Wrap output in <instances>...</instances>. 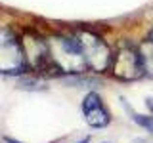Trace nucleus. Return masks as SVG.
Here are the masks:
<instances>
[{"label": "nucleus", "instance_id": "f257e3e1", "mask_svg": "<svg viewBox=\"0 0 153 143\" xmlns=\"http://www.w3.org/2000/svg\"><path fill=\"white\" fill-rule=\"evenodd\" d=\"M54 74H82L88 71L80 44L73 35H57L48 40Z\"/></svg>", "mask_w": 153, "mask_h": 143}, {"label": "nucleus", "instance_id": "20e7f679", "mask_svg": "<svg viewBox=\"0 0 153 143\" xmlns=\"http://www.w3.org/2000/svg\"><path fill=\"white\" fill-rule=\"evenodd\" d=\"M29 67L23 42L12 31H0V73L23 74Z\"/></svg>", "mask_w": 153, "mask_h": 143}, {"label": "nucleus", "instance_id": "0eeeda50", "mask_svg": "<svg viewBox=\"0 0 153 143\" xmlns=\"http://www.w3.org/2000/svg\"><path fill=\"white\" fill-rule=\"evenodd\" d=\"M146 42H147V44H149V46L153 48V29H151L149 32H147V38H146Z\"/></svg>", "mask_w": 153, "mask_h": 143}, {"label": "nucleus", "instance_id": "7ed1b4c3", "mask_svg": "<svg viewBox=\"0 0 153 143\" xmlns=\"http://www.w3.org/2000/svg\"><path fill=\"white\" fill-rule=\"evenodd\" d=\"M75 36L80 44L82 54H84L88 71H92V73H105V71H109L113 52L107 46V42L100 35H96L94 31H88V29L75 31Z\"/></svg>", "mask_w": 153, "mask_h": 143}, {"label": "nucleus", "instance_id": "1a4fd4ad", "mask_svg": "<svg viewBox=\"0 0 153 143\" xmlns=\"http://www.w3.org/2000/svg\"><path fill=\"white\" fill-rule=\"evenodd\" d=\"M6 141H8V143H21V141H16V139H12V137H6Z\"/></svg>", "mask_w": 153, "mask_h": 143}, {"label": "nucleus", "instance_id": "6e6552de", "mask_svg": "<svg viewBox=\"0 0 153 143\" xmlns=\"http://www.w3.org/2000/svg\"><path fill=\"white\" fill-rule=\"evenodd\" d=\"M146 105H147V109H149V111H151V114H153V97H147Z\"/></svg>", "mask_w": 153, "mask_h": 143}, {"label": "nucleus", "instance_id": "9b49d317", "mask_svg": "<svg viewBox=\"0 0 153 143\" xmlns=\"http://www.w3.org/2000/svg\"><path fill=\"white\" fill-rule=\"evenodd\" d=\"M103 143H111V141H103Z\"/></svg>", "mask_w": 153, "mask_h": 143}, {"label": "nucleus", "instance_id": "9d476101", "mask_svg": "<svg viewBox=\"0 0 153 143\" xmlns=\"http://www.w3.org/2000/svg\"><path fill=\"white\" fill-rule=\"evenodd\" d=\"M88 141H90V137H84V139H82V141H79V143H88Z\"/></svg>", "mask_w": 153, "mask_h": 143}, {"label": "nucleus", "instance_id": "39448f33", "mask_svg": "<svg viewBox=\"0 0 153 143\" xmlns=\"http://www.w3.org/2000/svg\"><path fill=\"white\" fill-rule=\"evenodd\" d=\"M80 107H82L84 120H86V124H88L90 128L100 130V128H105V126L111 124V113H109V109L105 107L102 95L98 92H88L86 94Z\"/></svg>", "mask_w": 153, "mask_h": 143}, {"label": "nucleus", "instance_id": "423d86ee", "mask_svg": "<svg viewBox=\"0 0 153 143\" xmlns=\"http://www.w3.org/2000/svg\"><path fill=\"white\" fill-rule=\"evenodd\" d=\"M128 111H130V114H132V120L136 122L138 126H142L143 130L153 133V114H138V113H134L130 107H128Z\"/></svg>", "mask_w": 153, "mask_h": 143}, {"label": "nucleus", "instance_id": "f03ea898", "mask_svg": "<svg viewBox=\"0 0 153 143\" xmlns=\"http://www.w3.org/2000/svg\"><path fill=\"white\" fill-rule=\"evenodd\" d=\"M109 71L115 78L123 80V82L140 80L146 76V57H143L140 48L134 46L132 42H123L113 52Z\"/></svg>", "mask_w": 153, "mask_h": 143}]
</instances>
